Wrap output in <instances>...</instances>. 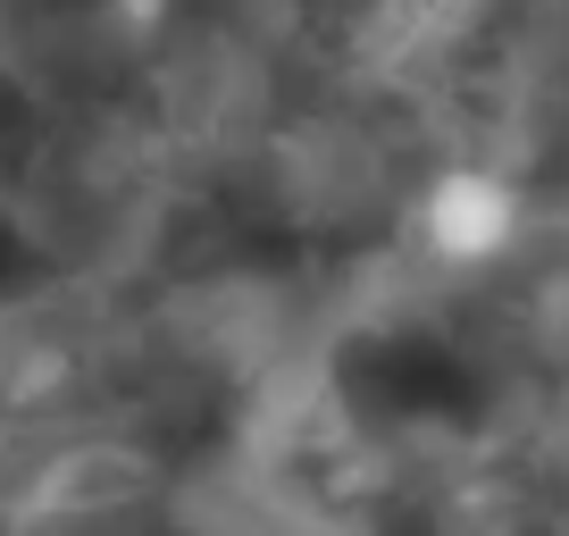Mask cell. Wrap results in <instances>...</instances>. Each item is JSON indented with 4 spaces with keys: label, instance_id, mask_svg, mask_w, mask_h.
Returning <instances> with one entry per match:
<instances>
[{
    "label": "cell",
    "instance_id": "obj_1",
    "mask_svg": "<svg viewBox=\"0 0 569 536\" xmlns=\"http://www.w3.org/2000/svg\"><path fill=\"white\" fill-rule=\"evenodd\" d=\"M519 227H528V210L502 168H445L419 193V244L445 268H495L519 244Z\"/></svg>",
    "mask_w": 569,
    "mask_h": 536
}]
</instances>
